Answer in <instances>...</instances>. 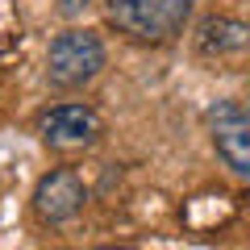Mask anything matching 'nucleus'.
<instances>
[{
	"instance_id": "obj_1",
	"label": "nucleus",
	"mask_w": 250,
	"mask_h": 250,
	"mask_svg": "<svg viewBox=\"0 0 250 250\" xmlns=\"http://www.w3.org/2000/svg\"><path fill=\"white\" fill-rule=\"evenodd\" d=\"M196 0H108V21L134 42H171L184 34Z\"/></svg>"
},
{
	"instance_id": "obj_2",
	"label": "nucleus",
	"mask_w": 250,
	"mask_h": 250,
	"mask_svg": "<svg viewBox=\"0 0 250 250\" xmlns=\"http://www.w3.org/2000/svg\"><path fill=\"white\" fill-rule=\"evenodd\" d=\"M104 42L92 29H62L50 42V54H46V80L54 88H83L100 75L104 67Z\"/></svg>"
},
{
	"instance_id": "obj_3",
	"label": "nucleus",
	"mask_w": 250,
	"mask_h": 250,
	"mask_svg": "<svg viewBox=\"0 0 250 250\" xmlns=\"http://www.w3.org/2000/svg\"><path fill=\"white\" fill-rule=\"evenodd\" d=\"M83 205H88V188H83L80 171H71V167L46 171L34 188V213L46 225H67L71 217L83 213Z\"/></svg>"
},
{
	"instance_id": "obj_4",
	"label": "nucleus",
	"mask_w": 250,
	"mask_h": 250,
	"mask_svg": "<svg viewBox=\"0 0 250 250\" xmlns=\"http://www.w3.org/2000/svg\"><path fill=\"white\" fill-rule=\"evenodd\" d=\"M208 129H213V146L221 163L238 179H250V113L238 108L233 100H221L208 113Z\"/></svg>"
},
{
	"instance_id": "obj_5",
	"label": "nucleus",
	"mask_w": 250,
	"mask_h": 250,
	"mask_svg": "<svg viewBox=\"0 0 250 250\" xmlns=\"http://www.w3.org/2000/svg\"><path fill=\"white\" fill-rule=\"evenodd\" d=\"M38 129H42V142L54 146V150H83V146L100 142L104 121L88 104H59L38 121Z\"/></svg>"
},
{
	"instance_id": "obj_6",
	"label": "nucleus",
	"mask_w": 250,
	"mask_h": 250,
	"mask_svg": "<svg viewBox=\"0 0 250 250\" xmlns=\"http://www.w3.org/2000/svg\"><path fill=\"white\" fill-rule=\"evenodd\" d=\"M250 46V25L229 17H208L200 25V50L205 54H238Z\"/></svg>"
},
{
	"instance_id": "obj_7",
	"label": "nucleus",
	"mask_w": 250,
	"mask_h": 250,
	"mask_svg": "<svg viewBox=\"0 0 250 250\" xmlns=\"http://www.w3.org/2000/svg\"><path fill=\"white\" fill-rule=\"evenodd\" d=\"M80 4H88V0H62V13H75Z\"/></svg>"
}]
</instances>
